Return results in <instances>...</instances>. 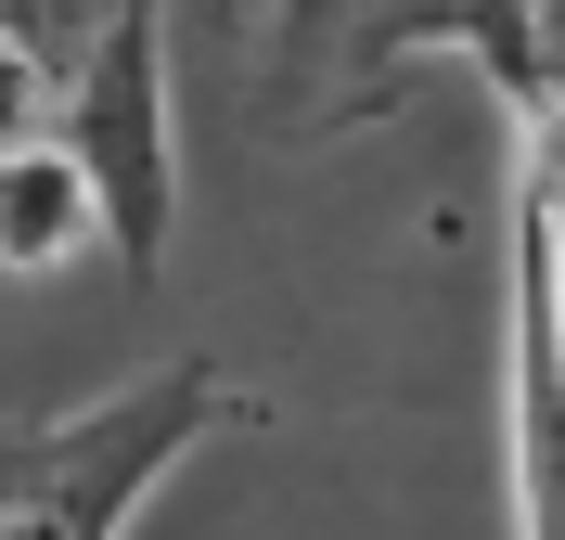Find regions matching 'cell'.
<instances>
[{"mask_svg": "<svg viewBox=\"0 0 565 540\" xmlns=\"http://www.w3.org/2000/svg\"><path fill=\"white\" fill-rule=\"evenodd\" d=\"M245 412H257L245 373H218V360H154V373L77 399L52 425H13L0 540H129V515L154 502L206 437H232Z\"/></svg>", "mask_w": 565, "mask_h": 540, "instance_id": "obj_1", "label": "cell"}, {"mask_svg": "<svg viewBox=\"0 0 565 540\" xmlns=\"http://www.w3.org/2000/svg\"><path fill=\"white\" fill-rule=\"evenodd\" d=\"M501 464L514 540H565V219L514 180V335H501Z\"/></svg>", "mask_w": 565, "mask_h": 540, "instance_id": "obj_2", "label": "cell"}, {"mask_svg": "<svg viewBox=\"0 0 565 540\" xmlns=\"http://www.w3.org/2000/svg\"><path fill=\"white\" fill-rule=\"evenodd\" d=\"M104 245V193H90V168H77L52 129H13L0 142V271L13 284H39L52 257Z\"/></svg>", "mask_w": 565, "mask_h": 540, "instance_id": "obj_3", "label": "cell"}, {"mask_svg": "<svg viewBox=\"0 0 565 540\" xmlns=\"http://www.w3.org/2000/svg\"><path fill=\"white\" fill-rule=\"evenodd\" d=\"M360 13H373V0H270V65H282V77L321 65L334 39H360Z\"/></svg>", "mask_w": 565, "mask_h": 540, "instance_id": "obj_4", "label": "cell"}, {"mask_svg": "<svg viewBox=\"0 0 565 540\" xmlns=\"http://www.w3.org/2000/svg\"><path fill=\"white\" fill-rule=\"evenodd\" d=\"M540 65H553V104H565V0H540Z\"/></svg>", "mask_w": 565, "mask_h": 540, "instance_id": "obj_5", "label": "cell"}]
</instances>
